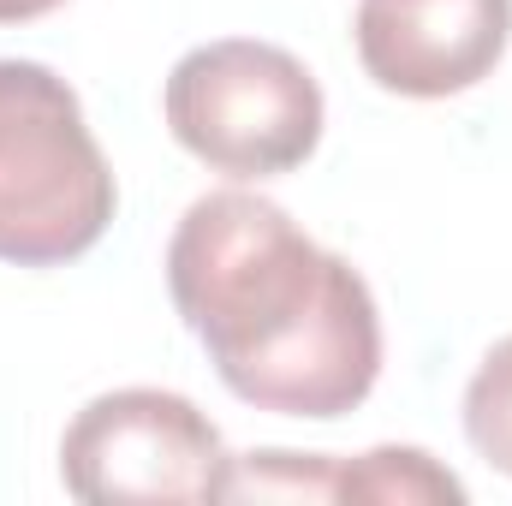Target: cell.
<instances>
[{"mask_svg": "<svg viewBox=\"0 0 512 506\" xmlns=\"http://www.w3.org/2000/svg\"><path fill=\"white\" fill-rule=\"evenodd\" d=\"M227 471L221 429L167 387L96 393L60 435V483L84 506L227 501Z\"/></svg>", "mask_w": 512, "mask_h": 506, "instance_id": "277c9868", "label": "cell"}, {"mask_svg": "<svg viewBox=\"0 0 512 506\" xmlns=\"http://www.w3.org/2000/svg\"><path fill=\"white\" fill-rule=\"evenodd\" d=\"M465 441L483 465L512 477V334L495 340L465 387Z\"/></svg>", "mask_w": 512, "mask_h": 506, "instance_id": "ba28073f", "label": "cell"}, {"mask_svg": "<svg viewBox=\"0 0 512 506\" xmlns=\"http://www.w3.org/2000/svg\"><path fill=\"white\" fill-rule=\"evenodd\" d=\"M227 501H340V459L328 453H239L227 471Z\"/></svg>", "mask_w": 512, "mask_h": 506, "instance_id": "52a82bcc", "label": "cell"}, {"mask_svg": "<svg viewBox=\"0 0 512 506\" xmlns=\"http://www.w3.org/2000/svg\"><path fill=\"white\" fill-rule=\"evenodd\" d=\"M358 60L387 96L477 90L512 42V0H358Z\"/></svg>", "mask_w": 512, "mask_h": 506, "instance_id": "5b68a950", "label": "cell"}, {"mask_svg": "<svg viewBox=\"0 0 512 506\" xmlns=\"http://www.w3.org/2000/svg\"><path fill=\"white\" fill-rule=\"evenodd\" d=\"M167 131L185 155L227 179H280L322 143V84L298 54L256 36L191 48L161 90Z\"/></svg>", "mask_w": 512, "mask_h": 506, "instance_id": "3957f363", "label": "cell"}, {"mask_svg": "<svg viewBox=\"0 0 512 506\" xmlns=\"http://www.w3.org/2000/svg\"><path fill=\"white\" fill-rule=\"evenodd\" d=\"M54 6L66 0H0V24H30V18H48Z\"/></svg>", "mask_w": 512, "mask_h": 506, "instance_id": "9c48e42d", "label": "cell"}, {"mask_svg": "<svg viewBox=\"0 0 512 506\" xmlns=\"http://www.w3.org/2000/svg\"><path fill=\"white\" fill-rule=\"evenodd\" d=\"M167 292L227 393L256 411L334 423L382 376L370 280L256 191H209L179 215Z\"/></svg>", "mask_w": 512, "mask_h": 506, "instance_id": "6da1fadb", "label": "cell"}, {"mask_svg": "<svg viewBox=\"0 0 512 506\" xmlns=\"http://www.w3.org/2000/svg\"><path fill=\"white\" fill-rule=\"evenodd\" d=\"M120 185L78 90L42 60H0V262L60 268L102 245Z\"/></svg>", "mask_w": 512, "mask_h": 506, "instance_id": "7a4b0ae2", "label": "cell"}, {"mask_svg": "<svg viewBox=\"0 0 512 506\" xmlns=\"http://www.w3.org/2000/svg\"><path fill=\"white\" fill-rule=\"evenodd\" d=\"M340 501L370 506H465V483L423 447H370L340 459Z\"/></svg>", "mask_w": 512, "mask_h": 506, "instance_id": "8992f818", "label": "cell"}]
</instances>
